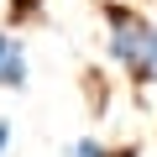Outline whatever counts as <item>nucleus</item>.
Returning a JSON list of instances; mask_svg holds the SVG:
<instances>
[{
  "label": "nucleus",
  "instance_id": "nucleus-1",
  "mask_svg": "<svg viewBox=\"0 0 157 157\" xmlns=\"http://www.w3.org/2000/svg\"><path fill=\"white\" fill-rule=\"evenodd\" d=\"M100 16H105L110 63L131 78L136 94H152L157 89V21L136 11L131 0H100Z\"/></svg>",
  "mask_w": 157,
  "mask_h": 157
},
{
  "label": "nucleus",
  "instance_id": "nucleus-2",
  "mask_svg": "<svg viewBox=\"0 0 157 157\" xmlns=\"http://www.w3.org/2000/svg\"><path fill=\"white\" fill-rule=\"evenodd\" d=\"M26 84H32V68H26V42L11 32V47H6V58H0V89L26 94Z\"/></svg>",
  "mask_w": 157,
  "mask_h": 157
},
{
  "label": "nucleus",
  "instance_id": "nucleus-3",
  "mask_svg": "<svg viewBox=\"0 0 157 157\" xmlns=\"http://www.w3.org/2000/svg\"><path fill=\"white\" fill-rule=\"evenodd\" d=\"M110 147L100 141V136H78V141H68V157H105Z\"/></svg>",
  "mask_w": 157,
  "mask_h": 157
},
{
  "label": "nucleus",
  "instance_id": "nucleus-4",
  "mask_svg": "<svg viewBox=\"0 0 157 157\" xmlns=\"http://www.w3.org/2000/svg\"><path fill=\"white\" fill-rule=\"evenodd\" d=\"M105 157H141V147H110Z\"/></svg>",
  "mask_w": 157,
  "mask_h": 157
},
{
  "label": "nucleus",
  "instance_id": "nucleus-5",
  "mask_svg": "<svg viewBox=\"0 0 157 157\" xmlns=\"http://www.w3.org/2000/svg\"><path fill=\"white\" fill-rule=\"evenodd\" d=\"M6 147H11V121H0V157H6Z\"/></svg>",
  "mask_w": 157,
  "mask_h": 157
},
{
  "label": "nucleus",
  "instance_id": "nucleus-6",
  "mask_svg": "<svg viewBox=\"0 0 157 157\" xmlns=\"http://www.w3.org/2000/svg\"><path fill=\"white\" fill-rule=\"evenodd\" d=\"M6 47H11V32H0V58H6Z\"/></svg>",
  "mask_w": 157,
  "mask_h": 157
}]
</instances>
